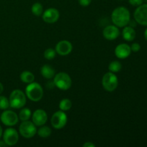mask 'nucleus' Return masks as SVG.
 Instances as JSON below:
<instances>
[{"instance_id": "obj_1", "label": "nucleus", "mask_w": 147, "mask_h": 147, "mask_svg": "<svg viewBox=\"0 0 147 147\" xmlns=\"http://www.w3.org/2000/svg\"><path fill=\"white\" fill-rule=\"evenodd\" d=\"M111 20L116 27H125L129 24L131 20L130 12L126 7H117L112 12Z\"/></svg>"}, {"instance_id": "obj_2", "label": "nucleus", "mask_w": 147, "mask_h": 147, "mask_svg": "<svg viewBox=\"0 0 147 147\" xmlns=\"http://www.w3.org/2000/svg\"><path fill=\"white\" fill-rule=\"evenodd\" d=\"M26 96L30 100L34 102L40 101L43 96V89L39 83H30L25 88Z\"/></svg>"}, {"instance_id": "obj_3", "label": "nucleus", "mask_w": 147, "mask_h": 147, "mask_svg": "<svg viewBox=\"0 0 147 147\" xmlns=\"http://www.w3.org/2000/svg\"><path fill=\"white\" fill-rule=\"evenodd\" d=\"M9 106L12 109H20L26 104V95L22 90L17 89L11 93L9 96Z\"/></svg>"}, {"instance_id": "obj_4", "label": "nucleus", "mask_w": 147, "mask_h": 147, "mask_svg": "<svg viewBox=\"0 0 147 147\" xmlns=\"http://www.w3.org/2000/svg\"><path fill=\"white\" fill-rule=\"evenodd\" d=\"M53 83L56 87L63 90H68L72 86V80L70 76L64 72L59 73L55 76Z\"/></svg>"}, {"instance_id": "obj_5", "label": "nucleus", "mask_w": 147, "mask_h": 147, "mask_svg": "<svg viewBox=\"0 0 147 147\" xmlns=\"http://www.w3.org/2000/svg\"><path fill=\"white\" fill-rule=\"evenodd\" d=\"M102 85H103V88L106 91H113L116 90L119 85L117 76L114 74V73H112V72L106 73L102 79Z\"/></svg>"}, {"instance_id": "obj_6", "label": "nucleus", "mask_w": 147, "mask_h": 147, "mask_svg": "<svg viewBox=\"0 0 147 147\" xmlns=\"http://www.w3.org/2000/svg\"><path fill=\"white\" fill-rule=\"evenodd\" d=\"M19 131L22 136L26 139L32 138L37 133V128L33 122L24 121L20 124Z\"/></svg>"}, {"instance_id": "obj_7", "label": "nucleus", "mask_w": 147, "mask_h": 147, "mask_svg": "<svg viewBox=\"0 0 147 147\" xmlns=\"http://www.w3.org/2000/svg\"><path fill=\"white\" fill-rule=\"evenodd\" d=\"M67 121V115L63 111L55 112L51 119V124L54 129H61L66 125Z\"/></svg>"}, {"instance_id": "obj_8", "label": "nucleus", "mask_w": 147, "mask_h": 147, "mask_svg": "<svg viewBox=\"0 0 147 147\" xmlns=\"http://www.w3.org/2000/svg\"><path fill=\"white\" fill-rule=\"evenodd\" d=\"M19 117L15 112L10 110L4 111L1 115V121L7 126H13L18 123Z\"/></svg>"}, {"instance_id": "obj_9", "label": "nucleus", "mask_w": 147, "mask_h": 147, "mask_svg": "<svg viewBox=\"0 0 147 147\" xmlns=\"http://www.w3.org/2000/svg\"><path fill=\"white\" fill-rule=\"evenodd\" d=\"M134 16L136 22L142 25L147 26V4L139 6L135 10Z\"/></svg>"}, {"instance_id": "obj_10", "label": "nucleus", "mask_w": 147, "mask_h": 147, "mask_svg": "<svg viewBox=\"0 0 147 147\" xmlns=\"http://www.w3.org/2000/svg\"><path fill=\"white\" fill-rule=\"evenodd\" d=\"M3 139L7 146H14L19 140L18 132L12 128L7 129L3 134Z\"/></svg>"}, {"instance_id": "obj_11", "label": "nucleus", "mask_w": 147, "mask_h": 147, "mask_svg": "<svg viewBox=\"0 0 147 147\" xmlns=\"http://www.w3.org/2000/svg\"><path fill=\"white\" fill-rule=\"evenodd\" d=\"M42 20L45 22L53 24L58 20L60 13L58 10L55 8H49L42 13Z\"/></svg>"}, {"instance_id": "obj_12", "label": "nucleus", "mask_w": 147, "mask_h": 147, "mask_svg": "<svg viewBox=\"0 0 147 147\" xmlns=\"http://www.w3.org/2000/svg\"><path fill=\"white\" fill-rule=\"evenodd\" d=\"M32 120L35 126H42L45 124L47 121V113L42 109H37L33 113Z\"/></svg>"}, {"instance_id": "obj_13", "label": "nucleus", "mask_w": 147, "mask_h": 147, "mask_svg": "<svg viewBox=\"0 0 147 147\" xmlns=\"http://www.w3.org/2000/svg\"><path fill=\"white\" fill-rule=\"evenodd\" d=\"M73 50V45L67 40H62L57 44L55 47V51L58 55L65 56L70 54Z\"/></svg>"}, {"instance_id": "obj_14", "label": "nucleus", "mask_w": 147, "mask_h": 147, "mask_svg": "<svg viewBox=\"0 0 147 147\" xmlns=\"http://www.w3.org/2000/svg\"><path fill=\"white\" fill-rule=\"evenodd\" d=\"M103 37L108 40H114L120 34V31L116 25H109L104 28L103 31Z\"/></svg>"}, {"instance_id": "obj_15", "label": "nucleus", "mask_w": 147, "mask_h": 147, "mask_svg": "<svg viewBox=\"0 0 147 147\" xmlns=\"http://www.w3.org/2000/svg\"><path fill=\"white\" fill-rule=\"evenodd\" d=\"M131 47L127 44L125 43H121L115 49V55L116 57L119 59H126L130 55Z\"/></svg>"}, {"instance_id": "obj_16", "label": "nucleus", "mask_w": 147, "mask_h": 147, "mask_svg": "<svg viewBox=\"0 0 147 147\" xmlns=\"http://www.w3.org/2000/svg\"><path fill=\"white\" fill-rule=\"evenodd\" d=\"M122 36H123V38L125 40H126V41H133L135 39V37H136V31L131 26H129V27H126L125 26V27L123 30V32H122Z\"/></svg>"}, {"instance_id": "obj_17", "label": "nucleus", "mask_w": 147, "mask_h": 147, "mask_svg": "<svg viewBox=\"0 0 147 147\" xmlns=\"http://www.w3.org/2000/svg\"><path fill=\"white\" fill-rule=\"evenodd\" d=\"M41 74L45 78L51 79L54 78L55 75V72L50 65H45L41 68Z\"/></svg>"}, {"instance_id": "obj_18", "label": "nucleus", "mask_w": 147, "mask_h": 147, "mask_svg": "<svg viewBox=\"0 0 147 147\" xmlns=\"http://www.w3.org/2000/svg\"><path fill=\"white\" fill-rule=\"evenodd\" d=\"M20 80L23 82V83H30L34 82V76L33 75V73H32L30 71H23L22 73L20 75Z\"/></svg>"}, {"instance_id": "obj_19", "label": "nucleus", "mask_w": 147, "mask_h": 147, "mask_svg": "<svg viewBox=\"0 0 147 147\" xmlns=\"http://www.w3.org/2000/svg\"><path fill=\"white\" fill-rule=\"evenodd\" d=\"M32 116V112L29 109L27 108H24L21 110V111L20 112V114H19V119H20L22 121H27L30 119Z\"/></svg>"}, {"instance_id": "obj_20", "label": "nucleus", "mask_w": 147, "mask_h": 147, "mask_svg": "<svg viewBox=\"0 0 147 147\" xmlns=\"http://www.w3.org/2000/svg\"><path fill=\"white\" fill-rule=\"evenodd\" d=\"M72 107V102L70 99L65 98L63 99L60 102L59 104V108L63 111H67L70 110Z\"/></svg>"}, {"instance_id": "obj_21", "label": "nucleus", "mask_w": 147, "mask_h": 147, "mask_svg": "<svg viewBox=\"0 0 147 147\" xmlns=\"http://www.w3.org/2000/svg\"><path fill=\"white\" fill-rule=\"evenodd\" d=\"M52 131H51V129H50V127L48 126H42L41 128H40L37 131V134H38L39 136L42 138H47L49 137L51 134Z\"/></svg>"}, {"instance_id": "obj_22", "label": "nucleus", "mask_w": 147, "mask_h": 147, "mask_svg": "<svg viewBox=\"0 0 147 147\" xmlns=\"http://www.w3.org/2000/svg\"><path fill=\"white\" fill-rule=\"evenodd\" d=\"M32 12L37 17H40L43 13V7L40 3L36 2L32 6Z\"/></svg>"}, {"instance_id": "obj_23", "label": "nucleus", "mask_w": 147, "mask_h": 147, "mask_svg": "<svg viewBox=\"0 0 147 147\" xmlns=\"http://www.w3.org/2000/svg\"><path fill=\"white\" fill-rule=\"evenodd\" d=\"M121 63L119 61H116V60L112 61L109 64V70H110V72H112V73H118V72H119L121 70Z\"/></svg>"}, {"instance_id": "obj_24", "label": "nucleus", "mask_w": 147, "mask_h": 147, "mask_svg": "<svg viewBox=\"0 0 147 147\" xmlns=\"http://www.w3.org/2000/svg\"><path fill=\"white\" fill-rule=\"evenodd\" d=\"M9 106V100L4 96H0V109L7 110Z\"/></svg>"}, {"instance_id": "obj_25", "label": "nucleus", "mask_w": 147, "mask_h": 147, "mask_svg": "<svg viewBox=\"0 0 147 147\" xmlns=\"http://www.w3.org/2000/svg\"><path fill=\"white\" fill-rule=\"evenodd\" d=\"M56 55V51L53 48H48L45 51L44 57L47 60H53Z\"/></svg>"}, {"instance_id": "obj_26", "label": "nucleus", "mask_w": 147, "mask_h": 147, "mask_svg": "<svg viewBox=\"0 0 147 147\" xmlns=\"http://www.w3.org/2000/svg\"><path fill=\"white\" fill-rule=\"evenodd\" d=\"M129 4H131L132 6L134 7H139L142 5L144 2V0H129Z\"/></svg>"}, {"instance_id": "obj_27", "label": "nucleus", "mask_w": 147, "mask_h": 147, "mask_svg": "<svg viewBox=\"0 0 147 147\" xmlns=\"http://www.w3.org/2000/svg\"><path fill=\"white\" fill-rule=\"evenodd\" d=\"M141 49V46L139 43H134L132 44L131 47V51L134 52V53H136V52H139Z\"/></svg>"}, {"instance_id": "obj_28", "label": "nucleus", "mask_w": 147, "mask_h": 147, "mask_svg": "<svg viewBox=\"0 0 147 147\" xmlns=\"http://www.w3.org/2000/svg\"><path fill=\"white\" fill-rule=\"evenodd\" d=\"M91 1L92 0H78V2L83 7H88V5H90Z\"/></svg>"}, {"instance_id": "obj_29", "label": "nucleus", "mask_w": 147, "mask_h": 147, "mask_svg": "<svg viewBox=\"0 0 147 147\" xmlns=\"http://www.w3.org/2000/svg\"><path fill=\"white\" fill-rule=\"evenodd\" d=\"M83 147H95V144H93L92 142H88L86 143H85L83 145Z\"/></svg>"}, {"instance_id": "obj_30", "label": "nucleus", "mask_w": 147, "mask_h": 147, "mask_svg": "<svg viewBox=\"0 0 147 147\" xmlns=\"http://www.w3.org/2000/svg\"><path fill=\"white\" fill-rule=\"evenodd\" d=\"M3 90H4V86H3L2 83H0V94H1V93H2Z\"/></svg>"}, {"instance_id": "obj_31", "label": "nucleus", "mask_w": 147, "mask_h": 147, "mask_svg": "<svg viewBox=\"0 0 147 147\" xmlns=\"http://www.w3.org/2000/svg\"><path fill=\"white\" fill-rule=\"evenodd\" d=\"M7 146V144H5V142L4 141H0V146Z\"/></svg>"}, {"instance_id": "obj_32", "label": "nucleus", "mask_w": 147, "mask_h": 147, "mask_svg": "<svg viewBox=\"0 0 147 147\" xmlns=\"http://www.w3.org/2000/svg\"><path fill=\"white\" fill-rule=\"evenodd\" d=\"M2 133H3L2 128H1V126H0V138H1V136H2Z\"/></svg>"}, {"instance_id": "obj_33", "label": "nucleus", "mask_w": 147, "mask_h": 147, "mask_svg": "<svg viewBox=\"0 0 147 147\" xmlns=\"http://www.w3.org/2000/svg\"><path fill=\"white\" fill-rule=\"evenodd\" d=\"M144 37H145V39L147 40V28L146 29V30H145V32H144Z\"/></svg>"}]
</instances>
